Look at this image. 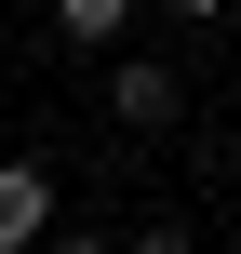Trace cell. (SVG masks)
Segmentation results:
<instances>
[{
  "label": "cell",
  "mask_w": 241,
  "mask_h": 254,
  "mask_svg": "<svg viewBox=\"0 0 241 254\" xmlns=\"http://www.w3.org/2000/svg\"><path fill=\"white\" fill-rule=\"evenodd\" d=\"M94 80H107V121H121V134H174V121H188V67H174V54H134V40H121V54H94Z\"/></svg>",
  "instance_id": "1"
},
{
  "label": "cell",
  "mask_w": 241,
  "mask_h": 254,
  "mask_svg": "<svg viewBox=\"0 0 241 254\" xmlns=\"http://www.w3.org/2000/svg\"><path fill=\"white\" fill-rule=\"evenodd\" d=\"M54 228V161H0V254H27Z\"/></svg>",
  "instance_id": "2"
},
{
  "label": "cell",
  "mask_w": 241,
  "mask_h": 254,
  "mask_svg": "<svg viewBox=\"0 0 241 254\" xmlns=\"http://www.w3.org/2000/svg\"><path fill=\"white\" fill-rule=\"evenodd\" d=\"M54 40L67 54H121L134 40V0H54Z\"/></svg>",
  "instance_id": "3"
},
{
  "label": "cell",
  "mask_w": 241,
  "mask_h": 254,
  "mask_svg": "<svg viewBox=\"0 0 241 254\" xmlns=\"http://www.w3.org/2000/svg\"><path fill=\"white\" fill-rule=\"evenodd\" d=\"M161 13H174V27H228V0H161Z\"/></svg>",
  "instance_id": "4"
}]
</instances>
